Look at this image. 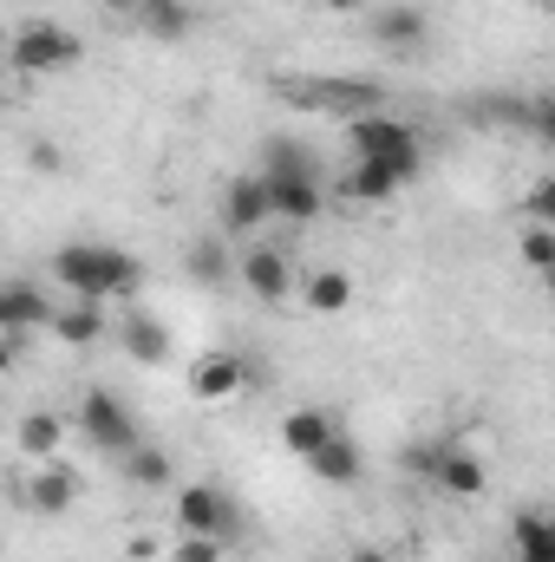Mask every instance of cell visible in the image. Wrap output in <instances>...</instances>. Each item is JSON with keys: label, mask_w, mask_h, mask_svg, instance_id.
I'll return each mask as SVG.
<instances>
[{"label": "cell", "mask_w": 555, "mask_h": 562, "mask_svg": "<svg viewBox=\"0 0 555 562\" xmlns=\"http://www.w3.org/2000/svg\"><path fill=\"white\" fill-rule=\"evenodd\" d=\"M223 550H229V543H216V537H183V543L170 550V562H223Z\"/></svg>", "instance_id": "30"}, {"label": "cell", "mask_w": 555, "mask_h": 562, "mask_svg": "<svg viewBox=\"0 0 555 562\" xmlns=\"http://www.w3.org/2000/svg\"><path fill=\"white\" fill-rule=\"evenodd\" d=\"M79 431H86L99 451H112V458H132L144 445L132 406H125L118 393H105V386H86V400H79Z\"/></svg>", "instance_id": "4"}, {"label": "cell", "mask_w": 555, "mask_h": 562, "mask_svg": "<svg viewBox=\"0 0 555 562\" xmlns=\"http://www.w3.org/2000/svg\"><path fill=\"white\" fill-rule=\"evenodd\" d=\"M523 262H530L536 276H550L555 269V229H523Z\"/></svg>", "instance_id": "27"}, {"label": "cell", "mask_w": 555, "mask_h": 562, "mask_svg": "<svg viewBox=\"0 0 555 562\" xmlns=\"http://www.w3.org/2000/svg\"><path fill=\"white\" fill-rule=\"evenodd\" d=\"M269 216H275V190H269V177H262V170L229 177V190H223V229L249 236V229H262Z\"/></svg>", "instance_id": "8"}, {"label": "cell", "mask_w": 555, "mask_h": 562, "mask_svg": "<svg viewBox=\"0 0 555 562\" xmlns=\"http://www.w3.org/2000/svg\"><path fill=\"white\" fill-rule=\"evenodd\" d=\"M275 99L287 112H327V119H366L386 112V86L360 72H314V79H275Z\"/></svg>", "instance_id": "2"}, {"label": "cell", "mask_w": 555, "mask_h": 562, "mask_svg": "<svg viewBox=\"0 0 555 562\" xmlns=\"http://www.w3.org/2000/svg\"><path fill=\"white\" fill-rule=\"evenodd\" d=\"M79 33H66V26H53V20H33V26H20L13 33V72H26V79H46V72H66V66H79Z\"/></svg>", "instance_id": "5"}, {"label": "cell", "mask_w": 555, "mask_h": 562, "mask_svg": "<svg viewBox=\"0 0 555 562\" xmlns=\"http://www.w3.org/2000/svg\"><path fill=\"white\" fill-rule=\"evenodd\" d=\"M530 132L543 144H555V92H543V99H530Z\"/></svg>", "instance_id": "31"}, {"label": "cell", "mask_w": 555, "mask_h": 562, "mask_svg": "<svg viewBox=\"0 0 555 562\" xmlns=\"http://www.w3.org/2000/svg\"><path fill=\"white\" fill-rule=\"evenodd\" d=\"M307 471H314L320 484H353V477L366 471V458H360V445H353L347 431H333V438H327V445L307 458Z\"/></svg>", "instance_id": "16"}, {"label": "cell", "mask_w": 555, "mask_h": 562, "mask_svg": "<svg viewBox=\"0 0 555 562\" xmlns=\"http://www.w3.org/2000/svg\"><path fill=\"white\" fill-rule=\"evenodd\" d=\"M353 301V281L340 276V269H320V276H307V307L314 314H340Z\"/></svg>", "instance_id": "26"}, {"label": "cell", "mask_w": 555, "mask_h": 562, "mask_svg": "<svg viewBox=\"0 0 555 562\" xmlns=\"http://www.w3.org/2000/svg\"><path fill=\"white\" fill-rule=\"evenodd\" d=\"M118 340H125V353H132L138 367H163V360H170V327L150 321V314H132V321L118 327Z\"/></svg>", "instance_id": "20"}, {"label": "cell", "mask_w": 555, "mask_h": 562, "mask_svg": "<svg viewBox=\"0 0 555 562\" xmlns=\"http://www.w3.org/2000/svg\"><path fill=\"white\" fill-rule=\"evenodd\" d=\"M242 288H249V294H262V301H281V294L294 288V269H287V256H281V249H269V243L242 249Z\"/></svg>", "instance_id": "12"}, {"label": "cell", "mask_w": 555, "mask_h": 562, "mask_svg": "<svg viewBox=\"0 0 555 562\" xmlns=\"http://www.w3.org/2000/svg\"><path fill=\"white\" fill-rule=\"evenodd\" d=\"M484 484H490L484 458H477V451H464V445H444V458H438V477H431V491H444V497H484Z\"/></svg>", "instance_id": "11"}, {"label": "cell", "mask_w": 555, "mask_h": 562, "mask_svg": "<svg viewBox=\"0 0 555 562\" xmlns=\"http://www.w3.org/2000/svg\"><path fill=\"white\" fill-rule=\"evenodd\" d=\"M517 562H555V510H517Z\"/></svg>", "instance_id": "19"}, {"label": "cell", "mask_w": 555, "mask_h": 562, "mask_svg": "<svg viewBox=\"0 0 555 562\" xmlns=\"http://www.w3.org/2000/svg\"><path fill=\"white\" fill-rule=\"evenodd\" d=\"M53 281L72 301H118V294L144 288V262L132 249H112V243H66L53 256Z\"/></svg>", "instance_id": "1"}, {"label": "cell", "mask_w": 555, "mask_h": 562, "mask_svg": "<svg viewBox=\"0 0 555 562\" xmlns=\"http://www.w3.org/2000/svg\"><path fill=\"white\" fill-rule=\"evenodd\" d=\"M523 7H536V0H523Z\"/></svg>", "instance_id": "36"}, {"label": "cell", "mask_w": 555, "mask_h": 562, "mask_svg": "<svg viewBox=\"0 0 555 562\" xmlns=\"http://www.w3.org/2000/svg\"><path fill=\"white\" fill-rule=\"evenodd\" d=\"M269 190H275V216L281 223H314L320 216V177H269Z\"/></svg>", "instance_id": "17"}, {"label": "cell", "mask_w": 555, "mask_h": 562, "mask_svg": "<svg viewBox=\"0 0 555 562\" xmlns=\"http://www.w3.org/2000/svg\"><path fill=\"white\" fill-rule=\"evenodd\" d=\"M59 438H66L59 413H26V419H20V451H26V458H39V464L59 451Z\"/></svg>", "instance_id": "25"}, {"label": "cell", "mask_w": 555, "mask_h": 562, "mask_svg": "<svg viewBox=\"0 0 555 562\" xmlns=\"http://www.w3.org/2000/svg\"><path fill=\"white\" fill-rule=\"evenodd\" d=\"M444 445H451V438H424V445H406V471H418V477L431 484V477H438V458H444Z\"/></svg>", "instance_id": "29"}, {"label": "cell", "mask_w": 555, "mask_h": 562, "mask_svg": "<svg viewBox=\"0 0 555 562\" xmlns=\"http://www.w3.org/2000/svg\"><path fill=\"white\" fill-rule=\"evenodd\" d=\"M262 177H320V157L301 138H269L262 144Z\"/></svg>", "instance_id": "22"}, {"label": "cell", "mask_w": 555, "mask_h": 562, "mask_svg": "<svg viewBox=\"0 0 555 562\" xmlns=\"http://www.w3.org/2000/svg\"><path fill=\"white\" fill-rule=\"evenodd\" d=\"M99 7H112V13H132V20H138V7H144V0H99Z\"/></svg>", "instance_id": "32"}, {"label": "cell", "mask_w": 555, "mask_h": 562, "mask_svg": "<svg viewBox=\"0 0 555 562\" xmlns=\"http://www.w3.org/2000/svg\"><path fill=\"white\" fill-rule=\"evenodd\" d=\"M177 524H183V537H216V543H242V530H249V517H242V504H236V491L229 484H183L177 491Z\"/></svg>", "instance_id": "3"}, {"label": "cell", "mask_w": 555, "mask_h": 562, "mask_svg": "<svg viewBox=\"0 0 555 562\" xmlns=\"http://www.w3.org/2000/svg\"><path fill=\"white\" fill-rule=\"evenodd\" d=\"M543 288H550V294H555V269H550V276H543Z\"/></svg>", "instance_id": "35"}, {"label": "cell", "mask_w": 555, "mask_h": 562, "mask_svg": "<svg viewBox=\"0 0 555 562\" xmlns=\"http://www.w3.org/2000/svg\"><path fill=\"white\" fill-rule=\"evenodd\" d=\"M249 386V367L236 360V353H203L196 367H190V393L209 406V400H236Z\"/></svg>", "instance_id": "9"}, {"label": "cell", "mask_w": 555, "mask_h": 562, "mask_svg": "<svg viewBox=\"0 0 555 562\" xmlns=\"http://www.w3.org/2000/svg\"><path fill=\"white\" fill-rule=\"evenodd\" d=\"M118 464H125V477H132L138 491H163V484L177 477V464H170V451H163V445H138V451H132V458H118Z\"/></svg>", "instance_id": "24"}, {"label": "cell", "mask_w": 555, "mask_h": 562, "mask_svg": "<svg viewBox=\"0 0 555 562\" xmlns=\"http://www.w3.org/2000/svg\"><path fill=\"white\" fill-rule=\"evenodd\" d=\"M183 269H190V281H203V288H229V281H242V256H229L216 236H196L190 256H183Z\"/></svg>", "instance_id": "14"}, {"label": "cell", "mask_w": 555, "mask_h": 562, "mask_svg": "<svg viewBox=\"0 0 555 562\" xmlns=\"http://www.w3.org/2000/svg\"><path fill=\"white\" fill-rule=\"evenodd\" d=\"M347 562H393V557H386V550H353Z\"/></svg>", "instance_id": "33"}, {"label": "cell", "mask_w": 555, "mask_h": 562, "mask_svg": "<svg viewBox=\"0 0 555 562\" xmlns=\"http://www.w3.org/2000/svg\"><path fill=\"white\" fill-rule=\"evenodd\" d=\"M418 164H424V157H353L347 196H360V203H386V196H399V190L418 177Z\"/></svg>", "instance_id": "7"}, {"label": "cell", "mask_w": 555, "mask_h": 562, "mask_svg": "<svg viewBox=\"0 0 555 562\" xmlns=\"http://www.w3.org/2000/svg\"><path fill=\"white\" fill-rule=\"evenodd\" d=\"M366 33L380 40V46H393V53H418L424 46V7H380L373 20H366Z\"/></svg>", "instance_id": "13"}, {"label": "cell", "mask_w": 555, "mask_h": 562, "mask_svg": "<svg viewBox=\"0 0 555 562\" xmlns=\"http://www.w3.org/2000/svg\"><path fill=\"white\" fill-rule=\"evenodd\" d=\"M53 301L33 288V281H7V294H0V327L7 334H33V327H53Z\"/></svg>", "instance_id": "10"}, {"label": "cell", "mask_w": 555, "mask_h": 562, "mask_svg": "<svg viewBox=\"0 0 555 562\" xmlns=\"http://www.w3.org/2000/svg\"><path fill=\"white\" fill-rule=\"evenodd\" d=\"M333 431H340V425L327 419V413L301 406V413H287V419H281V445H287V451H294V458L307 464V458H314V451H320V445H327Z\"/></svg>", "instance_id": "21"}, {"label": "cell", "mask_w": 555, "mask_h": 562, "mask_svg": "<svg viewBox=\"0 0 555 562\" xmlns=\"http://www.w3.org/2000/svg\"><path fill=\"white\" fill-rule=\"evenodd\" d=\"M347 144H353V157H424V144L406 119H393V112H366V119H353L347 125Z\"/></svg>", "instance_id": "6"}, {"label": "cell", "mask_w": 555, "mask_h": 562, "mask_svg": "<svg viewBox=\"0 0 555 562\" xmlns=\"http://www.w3.org/2000/svg\"><path fill=\"white\" fill-rule=\"evenodd\" d=\"M523 216H530L536 229H555V177H543V183L523 196Z\"/></svg>", "instance_id": "28"}, {"label": "cell", "mask_w": 555, "mask_h": 562, "mask_svg": "<svg viewBox=\"0 0 555 562\" xmlns=\"http://www.w3.org/2000/svg\"><path fill=\"white\" fill-rule=\"evenodd\" d=\"M190 20H196V13H190L183 0H144L138 7V33H150V40H183Z\"/></svg>", "instance_id": "23"}, {"label": "cell", "mask_w": 555, "mask_h": 562, "mask_svg": "<svg viewBox=\"0 0 555 562\" xmlns=\"http://www.w3.org/2000/svg\"><path fill=\"white\" fill-rule=\"evenodd\" d=\"M20 491H26V504H33V510L59 517V510H72V497H79V477H72L66 464H53V458H46V471H39L33 484H20Z\"/></svg>", "instance_id": "18"}, {"label": "cell", "mask_w": 555, "mask_h": 562, "mask_svg": "<svg viewBox=\"0 0 555 562\" xmlns=\"http://www.w3.org/2000/svg\"><path fill=\"white\" fill-rule=\"evenodd\" d=\"M320 7H333V13H353V7H366V0H320Z\"/></svg>", "instance_id": "34"}, {"label": "cell", "mask_w": 555, "mask_h": 562, "mask_svg": "<svg viewBox=\"0 0 555 562\" xmlns=\"http://www.w3.org/2000/svg\"><path fill=\"white\" fill-rule=\"evenodd\" d=\"M53 334H59L66 347H92V340H105V334H112L105 301H72V307H59V314H53Z\"/></svg>", "instance_id": "15"}]
</instances>
